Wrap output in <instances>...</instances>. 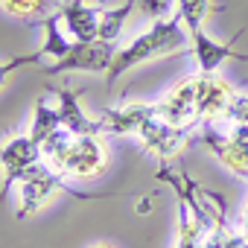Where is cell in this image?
I'll return each instance as SVG.
<instances>
[{
	"mask_svg": "<svg viewBox=\"0 0 248 248\" xmlns=\"http://www.w3.org/2000/svg\"><path fill=\"white\" fill-rule=\"evenodd\" d=\"M190 47H193L190 32H187L184 21H181L178 15L170 18V21H155V27H152L149 32L138 35L129 47L117 50L111 67L105 70V82L114 85L123 73L132 70L135 64H143V62H149V59H155V56H167V53H178V50L184 53V50H190Z\"/></svg>",
	"mask_w": 248,
	"mask_h": 248,
	"instance_id": "6da1fadb",
	"label": "cell"
},
{
	"mask_svg": "<svg viewBox=\"0 0 248 248\" xmlns=\"http://www.w3.org/2000/svg\"><path fill=\"white\" fill-rule=\"evenodd\" d=\"M117 56V44L111 41H73L70 53L64 59H59L56 64L44 67L47 76H56V73H67V70H85V73H105L111 67Z\"/></svg>",
	"mask_w": 248,
	"mask_h": 248,
	"instance_id": "7a4b0ae2",
	"label": "cell"
},
{
	"mask_svg": "<svg viewBox=\"0 0 248 248\" xmlns=\"http://www.w3.org/2000/svg\"><path fill=\"white\" fill-rule=\"evenodd\" d=\"M105 170V149L99 143L96 135H82V138H70L59 164H56V172H67V175H79V178H88V175H96Z\"/></svg>",
	"mask_w": 248,
	"mask_h": 248,
	"instance_id": "3957f363",
	"label": "cell"
},
{
	"mask_svg": "<svg viewBox=\"0 0 248 248\" xmlns=\"http://www.w3.org/2000/svg\"><path fill=\"white\" fill-rule=\"evenodd\" d=\"M53 190H64V193H73L64 187L62 181V172L50 170L47 164H32L24 175H21V196H24V207L18 210V216H30L32 210H38V204L53 193ZM76 199H99V196H82V193H73Z\"/></svg>",
	"mask_w": 248,
	"mask_h": 248,
	"instance_id": "277c9868",
	"label": "cell"
},
{
	"mask_svg": "<svg viewBox=\"0 0 248 248\" xmlns=\"http://www.w3.org/2000/svg\"><path fill=\"white\" fill-rule=\"evenodd\" d=\"M41 146L27 135V138H12L0 146V167H3V187H0V204L6 202L9 190L15 187V181H21V175L38 164Z\"/></svg>",
	"mask_w": 248,
	"mask_h": 248,
	"instance_id": "5b68a950",
	"label": "cell"
},
{
	"mask_svg": "<svg viewBox=\"0 0 248 248\" xmlns=\"http://www.w3.org/2000/svg\"><path fill=\"white\" fill-rule=\"evenodd\" d=\"M236 91L228 79H219L216 73H202L199 76V99H196V117L199 120H213L228 111L233 102Z\"/></svg>",
	"mask_w": 248,
	"mask_h": 248,
	"instance_id": "8992f818",
	"label": "cell"
},
{
	"mask_svg": "<svg viewBox=\"0 0 248 248\" xmlns=\"http://www.w3.org/2000/svg\"><path fill=\"white\" fill-rule=\"evenodd\" d=\"M196 99H199V76L178 82L155 108L161 120L172 123V126H187V120L196 117Z\"/></svg>",
	"mask_w": 248,
	"mask_h": 248,
	"instance_id": "52a82bcc",
	"label": "cell"
},
{
	"mask_svg": "<svg viewBox=\"0 0 248 248\" xmlns=\"http://www.w3.org/2000/svg\"><path fill=\"white\" fill-rule=\"evenodd\" d=\"M59 96V120H62V129L82 138V135H99L105 132V123L102 120H88L79 108V96L85 93V88L79 91H67V88H50Z\"/></svg>",
	"mask_w": 248,
	"mask_h": 248,
	"instance_id": "ba28073f",
	"label": "cell"
},
{
	"mask_svg": "<svg viewBox=\"0 0 248 248\" xmlns=\"http://www.w3.org/2000/svg\"><path fill=\"white\" fill-rule=\"evenodd\" d=\"M59 12H62L67 32L76 41H96L99 38V18H102L99 6H91L88 0H62Z\"/></svg>",
	"mask_w": 248,
	"mask_h": 248,
	"instance_id": "9c48e42d",
	"label": "cell"
},
{
	"mask_svg": "<svg viewBox=\"0 0 248 248\" xmlns=\"http://www.w3.org/2000/svg\"><path fill=\"white\" fill-rule=\"evenodd\" d=\"M155 114H158L155 105H123V108H108L102 114V123H105V132L126 135V132H138Z\"/></svg>",
	"mask_w": 248,
	"mask_h": 248,
	"instance_id": "30bf717a",
	"label": "cell"
},
{
	"mask_svg": "<svg viewBox=\"0 0 248 248\" xmlns=\"http://www.w3.org/2000/svg\"><path fill=\"white\" fill-rule=\"evenodd\" d=\"M193 53H196V62H199V70L202 73H216V67L225 62V59H236V62H248V56L231 50V44H216L213 38H207L204 32L193 35Z\"/></svg>",
	"mask_w": 248,
	"mask_h": 248,
	"instance_id": "8fae6325",
	"label": "cell"
},
{
	"mask_svg": "<svg viewBox=\"0 0 248 248\" xmlns=\"http://www.w3.org/2000/svg\"><path fill=\"white\" fill-rule=\"evenodd\" d=\"M59 21H62V12H59V9H56V12H50V15H44V18L38 21V24L44 27V32H47V41L41 44V56H53V59H64V56L70 53V47H73V41L62 35V30H59Z\"/></svg>",
	"mask_w": 248,
	"mask_h": 248,
	"instance_id": "7c38bea8",
	"label": "cell"
},
{
	"mask_svg": "<svg viewBox=\"0 0 248 248\" xmlns=\"http://www.w3.org/2000/svg\"><path fill=\"white\" fill-rule=\"evenodd\" d=\"M138 9V0H123L117 9H102V18H99V41H111L117 44V35L126 24V18Z\"/></svg>",
	"mask_w": 248,
	"mask_h": 248,
	"instance_id": "4fadbf2b",
	"label": "cell"
},
{
	"mask_svg": "<svg viewBox=\"0 0 248 248\" xmlns=\"http://www.w3.org/2000/svg\"><path fill=\"white\" fill-rule=\"evenodd\" d=\"M59 129H62L59 108H50L44 99H38V102H35V120H32V132H30V138L41 146V143L50 140Z\"/></svg>",
	"mask_w": 248,
	"mask_h": 248,
	"instance_id": "5bb4252c",
	"label": "cell"
},
{
	"mask_svg": "<svg viewBox=\"0 0 248 248\" xmlns=\"http://www.w3.org/2000/svg\"><path fill=\"white\" fill-rule=\"evenodd\" d=\"M62 0H0V9L15 18H44L59 9Z\"/></svg>",
	"mask_w": 248,
	"mask_h": 248,
	"instance_id": "9a60e30c",
	"label": "cell"
},
{
	"mask_svg": "<svg viewBox=\"0 0 248 248\" xmlns=\"http://www.w3.org/2000/svg\"><path fill=\"white\" fill-rule=\"evenodd\" d=\"M216 9H219V6H213L210 0H178V18L184 21L190 38L202 32L204 18H207L210 12H216Z\"/></svg>",
	"mask_w": 248,
	"mask_h": 248,
	"instance_id": "2e32d148",
	"label": "cell"
},
{
	"mask_svg": "<svg viewBox=\"0 0 248 248\" xmlns=\"http://www.w3.org/2000/svg\"><path fill=\"white\" fill-rule=\"evenodd\" d=\"M41 59H44L41 50H35V53H30V56H15V59L3 62V64H0V88L6 85V79H9L15 70H21V67H27V64H35V62H41Z\"/></svg>",
	"mask_w": 248,
	"mask_h": 248,
	"instance_id": "e0dca14e",
	"label": "cell"
},
{
	"mask_svg": "<svg viewBox=\"0 0 248 248\" xmlns=\"http://www.w3.org/2000/svg\"><path fill=\"white\" fill-rule=\"evenodd\" d=\"M170 3H172V0H138V9L146 18H152V21H161L170 12Z\"/></svg>",
	"mask_w": 248,
	"mask_h": 248,
	"instance_id": "ac0fdd59",
	"label": "cell"
},
{
	"mask_svg": "<svg viewBox=\"0 0 248 248\" xmlns=\"http://www.w3.org/2000/svg\"><path fill=\"white\" fill-rule=\"evenodd\" d=\"M225 117H231V120H236L239 126H248V96H233V102L228 105V111H225Z\"/></svg>",
	"mask_w": 248,
	"mask_h": 248,
	"instance_id": "d6986e66",
	"label": "cell"
},
{
	"mask_svg": "<svg viewBox=\"0 0 248 248\" xmlns=\"http://www.w3.org/2000/svg\"><path fill=\"white\" fill-rule=\"evenodd\" d=\"M102 248H105V245H102Z\"/></svg>",
	"mask_w": 248,
	"mask_h": 248,
	"instance_id": "ffe728a7",
	"label": "cell"
}]
</instances>
